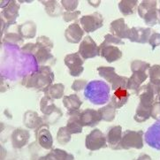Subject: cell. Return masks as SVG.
<instances>
[{
	"label": "cell",
	"instance_id": "obj_1",
	"mask_svg": "<svg viewBox=\"0 0 160 160\" xmlns=\"http://www.w3.org/2000/svg\"><path fill=\"white\" fill-rule=\"evenodd\" d=\"M55 80L54 72L48 66H40L39 69L31 74L27 75L23 79L22 84L26 88H36L40 91H44L49 88Z\"/></svg>",
	"mask_w": 160,
	"mask_h": 160
},
{
	"label": "cell",
	"instance_id": "obj_2",
	"mask_svg": "<svg viewBox=\"0 0 160 160\" xmlns=\"http://www.w3.org/2000/svg\"><path fill=\"white\" fill-rule=\"evenodd\" d=\"M111 88L102 81H92L88 83L84 96L94 104H103L109 100Z\"/></svg>",
	"mask_w": 160,
	"mask_h": 160
},
{
	"label": "cell",
	"instance_id": "obj_3",
	"mask_svg": "<svg viewBox=\"0 0 160 160\" xmlns=\"http://www.w3.org/2000/svg\"><path fill=\"white\" fill-rule=\"evenodd\" d=\"M143 132L140 131H132L126 130L123 132L122 139H121V150H129V149H136L141 150L143 148Z\"/></svg>",
	"mask_w": 160,
	"mask_h": 160
},
{
	"label": "cell",
	"instance_id": "obj_4",
	"mask_svg": "<svg viewBox=\"0 0 160 160\" xmlns=\"http://www.w3.org/2000/svg\"><path fill=\"white\" fill-rule=\"evenodd\" d=\"M85 146L88 150L91 151L98 150L107 147L106 136L98 128L93 129L90 133L87 134L85 139Z\"/></svg>",
	"mask_w": 160,
	"mask_h": 160
},
{
	"label": "cell",
	"instance_id": "obj_5",
	"mask_svg": "<svg viewBox=\"0 0 160 160\" xmlns=\"http://www.w3.org/2000/svg\"><path fill=\"white\" fill-rule=\"evenodd\" d=\"M64 62L65 65L68 67L69 73L72 77L80 76L84 71V59L81 57V55L78 52L67 54L64 58Z\"/></svg>",
	"mask_w": 160,
	"mask_h": 160
},
{
	"label": "cell",
	"instance_id": "obj_6",
	"mask_svg": "<svg viewBox=\"0 0 160 160\" xmlns=\"http://www.w3.org/2000/svg\"><path fill=\"white\" fill-rule=\"evenodd\" d=\"M78 53L83 59L93 58L97 56H100L99 46H98L96 42L89 36H85L82 41L81 42Z\"/></svg>",
	"mask_w": 160,
	"mask_h": 160
},
{
	"label": "cell",
	"instance_id": "obj_7",
	"mask_svg": "<svg viewBox=\"0 0 160 160\" xmlns=\"http://www.w3.org/2000/svg\"><path fill=\"white\" fill-rule=\"evenodd\" d=\"M80 23L86 33H92L102 28L103 25V17L99 12H93L88 15H84L80 19Z\"/></svg>",
	"mask_w": 160,
	"mask_h": 160
},
{
	"label": "cell",
	"instance_id": "obj_8",
	"mask_svg": "<svg viewBox=\"0 0 160 160\" xmlns=\"http://www.w3.org/2000/svg\"><path fill=\"white\" fill-rule=\"evenodd\" d=\"M153 29L151 28H136L134 27L130 29L128 39L132 42H138V43H147L149 42L150 37L153 34Z\"/></svg>",
	"mask_w": 160,
	"mask_h": 160
},
{
	"label": "cell",
	"instance_id": "obj_9",
	"mask_svg": "<svg viewBox=\"0 0 160 160\" xmlns=\"http://www.w3.org/2000/svg\"><path fill=\"white\" fill-rule=\"evenodd\" d=\"M21 8L17 1H11L10 3L1 11V19L5 21L6 26L9 27L16 23V19L19 16V10Z\"/></svg>",
	"mask_w": 160,
	"mask_h": 160
},
{
	"label": "cell",
	"instance_id": "obj_10",
	"mask_svg": "<svg viewBox=\"0 0 160 160\" xmlns=\"http://www.w3.org/2000/svg\"><path fill=\"white\" fill-rule=\"evenodd\" d=\"M99 53L100 56L105 58V60L108 63L118 61L122 57V52L119 50V47L104 42H102L99 45Z\"/></svg>",
	"mask_w": 160,
	"mask_h": 160
},
{
	"label": "cell",
	"instance_id": "obj_11",
	"mask_svg": "<svg viewBox=\"0 0 160 160\" xmlns=\"http://www.w3.org/2000/svg\"><path fill=\"white\" fill-rule=\"evenodd\" d=\"M122 128L120 126H114L108 129L106 134L107 145L114 150H121V139H122Z\"/></svg>",
	"mask_w": 160,
	"mask_h": 160
},
{
	"label": "cell",
	"instance_id": "obj_12",
	"mask_svg": "<svg viewBox=\"0 0 160 160\" xmlns=\"http://www.w3.org/2000/svg\"><path fill=\"white\" fill-rule=\"evenodd\" d=\"M49 126L44 125L36 130V138L39 146L45 150H52L53 146V138L49 130Z\"/></svg>",
	"mask_w": 160,
	"mask_h": 160
},
{
	"label": "cell",
	"instance_id": "obj_13",
	"mask_svg": "<svg viewBox=\"0 0 160 160\" xmlns=\"http://www.w3.org/2000/svg\"><path fill=\"white\" fill-rule=\"evenodd\" d=\"M130 29L131 28H129L123 18L115 20L110 24V31L112 35L120 39H128Z\"/></svg>",
	"mask_w": 160,
	"mask_h": 160
},
{
	"label": "cell",
	"instance_id": "obj_14",
	"mask_svg": "<svg viewBox=\"0 0 160 160\" xmlns=\"http://www.w3.org/2000/svg\"><path fill=\"white\" fill-rule=\"evenodd\" d=\"M81 121L83 127L94 128L102 120V116L99 111L94 109H86L81 112Z\"/></svg>",
	"mask_w": 160,
	"mask_h": 160
},
{
	"label": "cell",
	"instance_id": "obj_15",
	"mask_svg": "<svg viewBox=\"0 0 160 160\" xmlns=\"http://www.w3.org/2000/svg\"><path fill=\"white\" fill-rule=\"evenodd\" d=\"M149 74L145 72H133L131 77L128 78V90L130 94H138L142 84L148 79Z\"/></svg>",
	"mask_w": 160,
	"mask_h": 160
},
{
	"label": "cell",
	"instance_id": "obj_16",
	"mask_svg": "<svg viewBox=\"0 0 160 160\" xmlns=\"http://www.w3.org/2000/svg\"><path fill=\"white\" fill-rule=\"evenodd\" d=\"M30 138V134L28 130L23 128H16L11 135L12 145L14 149H21L26 146Z\"/></svg>",
	"mask_w": 160,
	"mask_h": 160
},
{
	"label": "cell",
	"instance_id": "obj_17",
	"mask_svg": "<svg viewBox=\"0 0 160 160\" xmlns=\"http://www.w3.org/2000/svg\"><path fill=\"white\" fill-rule=\"evenodd\" d=\"M84 35V30L78 23H72L68 26L65 31V37L70 43H79L82 41Z\"/></svg>",
	"mask_w": 160,
	"mask_h": 160
},
{
	"label": "cell",
	"instance_id": "obj_18",
	"mask_svg": "<svg viewBox=\"0 0 160 160\" xmlns=\"http://www.w3.org/2000/svg\"><path fill=\"white\" fill-rule=\"evenodd\" d=\"M33 56L40 66H43L44 64H55V58L52 54V50L49 48L36 46V52L33 54Z\"/></svg>",
	"mask_w": 160,
	"mask_h": 160
},
{
	"label": "cell",
	"instance_id": "obj_19",
	"mask_svg": "<svg viewBox=\"0 0 160 160\" xmlns=\"http://www.w3.org/2000/svg\"><path fill=\"white\" fill-rule=\"evenodd\" d=\"M23 123L28 128L34 130H36L44 125H47L45 124L42 117H40L37 112L33 111H28L25 112L23 117Z\"/></svg>",
	"mask_w": 160,
	"mask_h": 160
},
{
	"label": "cell",
	"instance_id": "obj_20",
	"mask_svg": "<svg viewBox=\"0 0 160 160\" xmlns=\"http://www.w3.org/2000/svg\"><path fill=\"white\" fill-rule=\"evenodd\" d=\"M112 91L113 92L112 95L111 103L116 109H120L127 103L131 94L129 93L128 88H117V89L112 90Z\"/></svg>",
	"mask_w": 160,
	"mask_h": 160
},
{
	"label": "cell",
	"instance_id": "obj_21",
	"mask_svg": "<svg viewBox=\"0 0 160 160\" xmlns=\"http://www.w3.org/2000/svg\"><path fill=\"white\" fill-rule=\"evenodd\" d=\"M81 112H67V116H69V119L67 120V128L69 132L72 134H81L82 132L83 126L81 121Z\"/></svg>",
	"mask_w": 160,
	"mask_h": 160
},
{
	"label": "cell",
	"instance_id": "obj_22",
	"mask_svg": "<svg viewBox=\"0 0 160 160\" xmlns=\"http://www.w3.org/2000/svg\"><path fill=\"white\" fill-rule=\"evenodd\" d=\"M18 34L24 39H31L36 35V25L35 22L31 21H26L21 25L18 26Z\"/></svg>",
	"mask_w": 160,
	"mask_h": 160
},
{
	"label": "cell",
	"instance_id": "obj_23",
	"mask_svg": "<svg viewBox=\"0 0 160 160\" xmlns=\"http://www.w3.org/2000/svg\"><path fill=\"white\" fill-rule=\"evenodd\" d=\"M63 104L67 108V112H77L82 105V101L76 94H72L63 98Z\"/></svg>",
	"mask_w": 160,
	"mask_h": 160
},
{
	"label": "cell",
	"instance_id": "obj_24",
	"mask_svg": "<svg viewBox=\"0 0 160 160\" xmlns=\"http://www.w3.org/2000/svg\"><path fill=\"white\" fill-rule=\"evenodd\" d=\"M45 7V12L48 15L52 17H58V16L63 15V6L59 5V3L56 0H42L40 1Z\"/></svg>",
	"mask_w": 160,
	"mask_h": 160
},
{
	"label": "cell",
	"instance_id": "obj_25",
	"mask_svg": "<svg viewBox=\"0 0 160 160\" xmlns=\"http://www.w3.org/2000/svg\"><path fill=\"white\" fill-rule=\"evenodd\" d=\"M150 83L153 86L156 94H160V65H154L149 69Z\"/></svg>",
	"mask_w": 160,
	"mask_h": 160
},
{
	"label": "cell",
	"instance_id": "obj_26",
	"mask_svg": "<svg viewBox=\"0 0 160 160\" xmlns=\"http://www.w3.org/2000/svg\"><path fill=\"white\" fill-rule=\"evenodd\" d=\"M44 95L50 97L52 99H60L64 98V92H65V86L62 83H56L52 84L49 88H47L44 91Z\"/></svg>",
	"mask_w": 160,
	"mask_h": 160
},
{
	"label": "cell",
	"instance_id": "obj_27",
	"mask_svg": "<svg viewBox=\"0 0 160 160\" xmlns=\"http://www.w3.org/2000/svg\"><path fill=\"white\" fill-rule=\"evenodd\" d=\"M57 109L58 107L54 103V99L44 95V97L42 98L40 101V110L43 113V116H48L52 114Z\"/></svg>",
	"mask_w": 160,
	"mask_h": 160
},
{
	"label": "cell",
	"instance_id": "obj_28",
	"mask_svg": "<svg viewBox=\"0 0 160 160\" xmlns=\"http://www.w3.org/2000/svg\"><path fill=\"white\" fill-rule=\"evenodd\" d=\"M138 1L136 0H121L119 1V10L125 16H128L133 14L137 7Z\"/></svg>",
	"mask_w": 160,
	"mask_h": 160
},
{
	"label": "cell",
	"instance_id": "obj_29",
	"mask_svg": "<svg viewBox=\"0 0 160 160\" xmlns=\"http://www.w3.org/2000/svg\"><path fill=\"white\" fill-rule=\"evenodd\" d=\"M98 72L101 77L111 84L113 82L114 80L119 75L116 73L115 68L112 67H99L98 68Z\"/></svg>",
	"mask_w": 160,
	"mask_h": 160
},
{
	"label": "cell",
	"instance_id": "obj_30",
	"mask_svg": "<svg viewBox=\"0 0 160 160\" xmlns=\"http://www.w3.org/2000/svg\"><path fill=\"white\" fill-rule=\"evenodd\" d=\"M98 111L101 113L102 120H103V121L112 122L115 119V116H116V108L111 103L106 104L105 106H103L102 108H100Z\"/></svg>",
	"mask_w": 160,
	"mask_h": 160
},
{
	"label": "cell",
	"instance_id": "obj_31",
	"mask_svg": "<svg viewBox=\"0 0 160 160\" xmlns=\"http://www.w3.org/2000/svg\"><path fill=\"white\" fill-rule=\"evenodd\" d=\"M23 42H24V39L18 33H7L2 38V43L5 44L21 47L23 44Z\"/></svg>",
	"mask_w": 160,
	"mask_h": 160
},
{
	"label": "cell",
	"instance_id": "obj_32",
	"mask_svg": "<svg viewBox=\"0 0 160 160\" xmlns=\"http://www.w3.org/2000/svg\"><path fill=\"white\" fill-rule=\"evenodd\" d=\"M143 21L147 26L153 27L159 24V20H158V9L155 7L150 9L149 12H147L143 16Z\"/></svg>",
	"mask_w": 160,
	"mask_h": 160
},
{
	"label": "cell",
	"instance_id": "obj_33",
	"mask_svg": "<svg viewBox=\"0 0 160 160\" xmlns=\"http://www.w3.org/2000/svg\"><path fill=\"white\" fill-rule=\"evenodd\" d=\"M157 5H158V2L155 0H144L141 2V4L138 6V9H137L138 14L142 19L147 12H149L152 8L157 7Z\"/></svg>",
	"mask_w": 160,
	"mask_h": 160
},
{
	"label": "cell",
	"instance_id": "obj_34",
	"mask_svg": "<svg viewBox=\"0 0 160 160\" xmlns=\"http://www.w3.org/2000/svg\"><path fill=\"white\" fill-rule=\"evenodd\" d=\"M72 134L69 132L67 127H62L58 129L57 134V141L59 144L66 145L71 141Z\"/></svg>",
	"mask_w": 160,
	"mask_h": 160
},
{
	"label": "cell",
	"instance_id": "obj_35",
	"mask_svg": "<svg viewBox=\"0 0 160 160\" xmlns=\"http://www.w3.org/2000/svg\"><path fill=\"white\" fill-rule=\"evenodd\" d=\"M150 66V63L145 62L142 60H134L131 63V71L133 72H136V71H140V72H147L149 71Z\"/></svg>",
	"mask_w": 160,
	"mask_h": 160
},
{
	"label": "cell",
	"instance_id": "obj_36",
	"mask_svg": "<svg viewBox=\"0 0 160 160\" xmlns=\"http://www.w3.org/2000/svg\"><path fill=\"white\" fill-rule=\"evenodd\" d=\"M51 153L57 158V160H75L74 157L71 153H68L66 150L61 149H54L51 150Z\"/></svg>",
	"mask_w": 160,
	"mask_h": 160
},
{
	"label": "cell",
	"instance_id": "obj_37",
	"mask_svg": "<svg viewBox=\"0 0 160 160\" xmlns=\"http://www.w3.org/2000/svg\"><path fill=\"white\" fill-rule=\"evenodd\" d=\"M128 78L126 76L118 75L113 81V82L112 83V89L115 90L117 88H128Z\"/></svg>",
	"mask_w": 160,
	"mask_h": 160
},
{
	"label": "cell",
	"instance_id": "obj_38",
	"mask_svg": "<svg viewBox=\"0 0 160 160\" xmlns=\"http://www.w3.org/2000/svg\"><path fill=\"white\" fill-rule=\"evenodd\" d=\"M36 46L39 47H44V48H49L52 50L54 48V43L52 42V41L45 36H42L37 37L36 42Z\"/></svg>",
	"mask_w": 160,
	"mask_h": 160
},
{
	"label": "cell",
	"instance_id": "obj_39",
	"mask_svg": "<svg viewBox=\"0 0 160 160\" xmlns=\"http://www.w3.org/2000/svg\"><path fill=\"white\" fill-rule=\"evenodd\" d=\"M103 42L107 43V44H112V45H124L125 42L122 41V39L118 38L114 36L112 34H107L104 36V40Z\"/></svg>",
	"mask_w": 160,
	"mask_h": 160
},
{
	"label": "cell",
	"instance_id": "obj_40",
	"mask_svg": "<svg viewBox=\"0 0 160 160\" xmlns=\"http://www.w3.org/2000/svg\"><path fill=\"white\" fill-rule=\"evenodd\" d=\"M60 4L67 12H74L79 5L78 0H62Z\"/></svg>",
	"mask_w": 160,
	"mask_h": 160
},
{
	"label": "cell",
	"instance_id": "obj_41",
	"mask_svg": "<svg viewBox=\"0 0 160 160\" xmlns=\"http://www.w3.org/2000/svg\"><path fill=\"white\" fill-rule=\"evenodd\" d=\"M81 15V11H74V12H64L63 19L66 22L75 21L78 17Z\"/></svg>",
	"mask_w": 160,
	"mask_h": 160
},
{
	"label": "cell",
	"instance_id": "obj_42",
	"mask_svg": "<svg viewBox=\"0 0 160 160\" xmlns=\"http://www.w3.org/2000/svg\"><path fill=\"white\" fill-rule=\"evenodd\" d=\"M87 85H88V82H87L86 80L81 79V80H75V81L72 82V87H71V88H72V90H74L75 92H79V91L82 90L85 87H87Z\"/></svg>",
	"mask_w": 160,
	"mask_h": 160
},
{
	"label": "cell",
	"instance_id": "obj_43",
	"mask_svg": "<svg viewBox=\"0 0 160 160\" xmlns=\"http://www.w3.org/2000/svg\"><path fill=\"white\" fill-rule=\"evenodd\" d=\"M149 43L150 46L152 47V50H155L156 47L159 46L160 45V33H153L151 36L150 37L149 40Z\"/></svg>",
	"mask_w": 160,
	"mask_h": 160
},
{
	"label": "cell",
	"instance_id": "obj_44",
	"mask_svg": "<svg viewBox=\"0 0 160 160\" xmlns=\"http://www.w3.org/2000/svg\"><path fill=\"white\" fill-rule=\"evenodd\" d=\"M151 117L154 119H159L160 120V102H158V100L155 101V103L153 104Z\"/></svg>",
	"mask_w": 160,
	"mask_h": 160
},
{
	"label": "cell",
	"instance_id": "obj_45",
	"mask_svg": "<svg viewBox=\"0 0 160 160\" xmlns=\"http://www.w3.org/2000/svg\"><path fill=\"white\" fill-rule=\"evenodd\" d=\"M36 50V43H32V42H29V43H27L26 45L21 47V51L24 53H27V54H34Z\"/></svg>",
	"mask_w": 160,
	"mask_h": 160
},
{
	"label": "cell",
	"instance_id": "obj_46",
	"mask_svg": "<svg viewBox=\"0 0 160 160\" xmlns=\"http://www.w3.org/2000/svg\"><path fill=\"white\" fill-rule=\"evenodd\" d=\"M37 160H57V158L53 156L52 153H48L47 155L42 156V157H40Z\"/></svg>",
	"mask_w": 160,
	"mask_h": 160
},
{
	"label": "cell",
	"instance_id": "obj_47",
	"mask_svg": "<svg viewBox=\"0 0 160 160\" xmlns=\"http://www.w3.org/2000/svg\"><path fill=\"white\" fill-rule=\"evenodd\" d=\"M137 160H152L151 158H150L149 155H146V154H143V155H141L137 158Z\"/></svg>",
	"mask_w": 160,
	"mask_h": 160
},
{
	"label": "cell",
	"instance_id": "obj_48",
	"mask_svg": "<svg viewBox=\"0 0 160 160\" xmlns=\"http://www.w3.org/2000/svg\"><path fill=\"white\" fill-rule=\"evenodd\" d=\"M158 20H159V24H160V8L158 9Z\"/></svg>",
	"mask_w": 160,
	"mask_h": 160
},
{
	"label": "cell",
	"instance_id": "obj_49",
	"mask_svg": "<svg viewBox=\"0 0 160 160\" xmlns=\"http://www.w3.org/2000/svg\"><path fill=\"white\" fill-rule=\"evenodd\" d=\"M158 102H160V94L158 95Z\"/></svg>",
	"mask_w": 160,
	"mask_h": 160
}]
</instances>
